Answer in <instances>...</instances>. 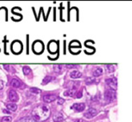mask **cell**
Here are the masks:
<instances>
[{
	"instance_id": "cell-3",
	"label": "cell",
	"mask_w": 132,
	"mask_h": 122,
	"mask_svg": "<svg viewBox=\"0 0 132 122\" xmlns=\"http://www.w3.org/2000/svg\"><path fill=\"white\" fill-rule=\"evenodd\" d=\"M8 98L11 101V103L17 102L19 100V96H18L17 93L15 90H10L8 93Z\"/></svg>"
},
{
	"instance_id": "cell-24",
	"label": "cell",
	"mask_w": 132,
	"mask_h": 122,
	"mask_svg": "<svg viewBox=\"0 0 132 122\" xmlns=\"http://www.w3.org/2000/svg\"><path fill=\"white\" fill-rule=\"evenodd\" d=\"M30 92L31 93H34V94H39L41 91L39 90V89H38L36 88H31L30 89Z\"/></svg>"
},
{
	"instance_id": "cell-12",
	"label": "cell",
	"mask_w": 132,
	"mask_h": 122,
	"mask_svg": "<svg viewBox=\"0 0 132 122\" xmlns=\"http://www.w3.org/2000/svg\"><path fill=\"white\" fill-rule=\"evenodd\" d=\"M74 94H76V89L75 88H73L69 90H67L64 93V96H74Z\"/></svg>"
},
{
	"instance_id": "cell-30",
	"label": "cell",
	"mask_w": 132,
	"mask_h": 122,
	"mask_svg": "<svg viewBox=\"0 0 132 122\" xmlns=\"http://www.w3.org/2000/svg\"><path fill=\"white\" fill-rule=\"evenodd\" d=\"M3 112H4V113H7V114L11 113V112H9V111H7V110H5V109L3 110Z\"/></svg>"
},
{
	"instance_id": "cell-18",
	"label": "cell",
	"mask_w": 132,
	"mask_h": 122,
	"mask_svg": "<svg viewBox=\"0 0 132 122\" xmlns=\"http://www.w3.org/2000/svg\"><path fill=\"white\" fill-rule=\"evenodd\" d=\"M22 72H23V73L26 76L27 75H29L30 73L31 72V68H29V67H27V66H25L22 68Z\"/></svg>"
},
{
	"instance_id": "cell-9",
	"label": "cell",
	"mask_w": 132,
	"mask_h": 122,
	"mask_svg": "<svg viewBox=\"0 0 132 122\" xmlns=\"http://www.w3.org/2000/svg\"><path fill=\"white\" fill-rule=\"evenodd\" d=\"M21 48H22V45L19 41H15V43H13L12 45V50L14 51L15 52H19L21 51Z\"/></svg>"
},
{
	"instance_id": "cell-25",
	"label": "cell",
	"mask_w": 132,
	"mask_h": 122,
	"mask_svg": "<svg viewBox=\"0 0 132 122\" xmlns=\"http://www.w3.org/2000/svg\"><path fill=\"white\" fill-rule=\"evenodd\" d=\"M65 102V100L64 99H62V98H58V105H63V103Z\"/></svg>"
},
{
	"instance_id": "cell-26",
	"label": "cell",
	"mask_w": 132,
	"mask_h": 122,
	"mask_svg": "<svg viewBox=\"0 0 132 122\" xmlns=\"http://www.w3.org/2000/svg\"><path fill=\"white\" fill-rule=\"evenodd\" d=\"M82 96H83V92H82V91H79V93H77L76 97H77V98H81Z\"/></svg>"
},
{
	"instance_id": "cell-23",
	"label": "cell",
	"mask_w": 132,
	"mask_h": 122,
	"mask_svg": "<svg viewBox=\"0 0 132 122\" xmlns=\"http://www.w3.org/2000/svg\"><path fill=\"white\" fill-rule=\"evenodd\" d=\"M106 70H107L108 72H113L115 70L114 65H111V64H109V65L106 66Z\"/></svg>"
},
{
	"instance_id": "cell-2",
	"label": "cell",
	"mask_w": 132,
	"mask_h": 122,
	"mask_svg": "<svg viewBox=\"0 0 132 122\" xmlns=\"http://www.w3.org/2000/svg\"><path fill=\"white\" fill-rule=\"evenodd\" d=\"M104 97H105V100L106 102H108V103L112 102V101L115 100V99L116 97L115 92L112 90V89H108V90H106L105 92Z\"/></svg>"
},
{
	"instance_id": "cell-8",
	"label": "cell",
	"mask_w": 132,
	"mask_h": 122,
	"mask_svg": "<svg viewBox=\"0 0 132 122\" xmlns=\"http://www.w3.org/2000/svg\"><path fill=\"white\" fill-rule=\"evenodd\" d=\"M33 47H34V50H35V52H37V53H40V52L42 51L43 46L42 44V43H40L39 41H37L36 43H35Z\"/></svg>"
},
{
	"instance_id": "cell-20",
	"label": "cell",
	"mask_w": 132,
	"mask_h": 122,
	"mask_svg": "<svg viewBox=\"0 0 132 122\" xmlns=\"http://www.w3.org/2000/svg\"><path fill=\"white\" fill-rule=\"evenodd\" d=\"M52 80V77L51 76H46L42 80V84H48V83L51 81V80Z\"/></svg>"
},
{
	"instance_id": "cell-7",
	"label": "cell",
	"mask_w": 132,
	"mask_h": 122,
	"mask_svg": "<svg viewBox=\"0 0 132 122\" xmlns=\"http://www.w3.org/2000/svg\"><path fill=\"white\" fill-rule=\"evenodd\" d=\"M85 107L86 105L84 103H75L73 105V109L77 112H83L85 109Z\"/></svg>"
},
{
	"instance_id": "cell-29",
	"label": "cell",
	"mask_w": 132,
	"mask_h": 122,
	"mask_svg": "<svg viewBox=\"0 0 132 122\" xmlns=\"http://www.w3.org/2000/svg\"><path fill=\"white\" fill-rule=\"evenodd\" d=\"M66 66L68 67V68H71L72 67H74V64H67V65H66Z\"/></svg>"
},
{
	"instance_id": "cell-17",
	"label": "cell",
	"mask_w": 132,
	"mask_h": 122,
	"mask_svg": "<svg viewBox=\"0 0 132 122\" xmlns=\"http://www.w3.org/2000/svg\"><path fill=\"white\" fill-rule=\"evenodd\" d=\"M17 122H36L32 117H25V118L20 119L19 121H18Z\"/></svg>"
},
{
	"instance_id": "cell-1",
	"label": "cell",
	"mask_w": 132,
	"mask_h": 122,
	"mask_svg": "<svg viewBox=\"0 0 132 122\" xmlns=\"http://www.w3.org/2000/svg\"><path fill=\"white\" fill-rule=\"evenodd\" d=\"M50 116V109L47 105H40L34 109L32 118L35 121H42L48 118Z\"/></svg>"
},
{
	"instance_id": "cell-27",
	"label": "cell",
	"mask_w": 132,
	"mask_h": 122,
	"mask_svg": "<svg viewBox=\"0 0 132 122\" xmlns=\"http://www.w3.org/2000/svg\"><path fill=\"white\" fill-rule=\"evenodd\" d=\"M4 87V83L3 80H0V90H2V89Z\"/></svg>"
},
{
	"instance_id": "cell-28",
	"label": "cell",
	"mask_w": 132,
	"mask_h": 122,
	"mask_svg": "<svg viewBox=\"0 0 132 122\" xmlns=\"http://www.w3.org/2000/svg\"><path fill=\"white\" fill-rule=\"evenodd\" d=\"M74 122H85V121H84L83 119H77L76 121H74Z\"/></svg>"
},
{
	"instance_id": "cell-5",
	"label": "cell",
	"mask_w": 132,
	"mask_h": 122,
	"mask_svg": "<svg viewBox=\"0 0 132 122\" xmlns=\"http://www.w3.org/2000/svg\"><path fill=\"white\" fill-rule=\"evenodd\" d=\"M57 98H58V96L56 95H54V94H47V95L43 96L42 100L46 103H51L55 100Z\"/></svg>"
},
{
	"instance_id": "cell-6",
	"label": "cell",
	"mask_w": 132,
	"mask_h": 122,
	"mask_svg": "<svg viewBox=\"0 0 132 122\" xmlns=\"http://www.w3.org/2000/svg\"><path fill=\"white\" fill-rule=\"evenodd\" d=\"M98 114V111L95 109H90L87 110V112L84 113V116L87 119H91Z\"/></svg>"
},
{
	"instance_id": "cell-22",
	"label": "cell",
	"mask_w": 132,
	"mask_h": 122,
	"mask_svg": "<svg viewBox=\"0 0 132 122\" xmlns=\"http://www.w3.org/2000/svg\"><path fill=\"white\" fill-rule=\"evenodd\" d=\"M11 121H12V118H11V116H4L2 118L1 120V122H11Z\"/></svg>"
},
{
	"instance_id": "cell-21",
	"label": "cell",
	"mask_w": 132,
	"mask_h": 122,
	"mask_svg": "<svg viewBox=\"0 0 132 122\" xmlns=\"http://www.w3.org/2000/svg\"><path fill=\"white\" fill-rule=\"evenodd\" d=\"M95 77H89L86 80V84H91L93 83H95Z\"/></svg>"
},
{
	"instance_id": "cell-4",
	"label": "cell",
	"mask_w": 132,
	"mask_h": 122,
	"mask_svg": "<svg viewBox=\"0 0 132 122\" xmlns=\"http://www.w3.org/2000/svg\"><path fill=\"white\" fill-rule=\"evenodd\" d=\"M106 83L107 84V85L109 87L111 88V89H112V90H116L117 89V80L114 79V78H112V79H107L106 80Z\"/></svg>"
},
{
	"instance_id": "cell-10",
	"label": "cell",
	"mask_w": 132,
	"mask_h": 122,
	"mask_svg": "<svg viewBox=\"0 0 132 122\" xmlns=\"http://www.w3.org/2000/svg\"><path fill=\"white\" fill-rule=\"evenodd\" d=\"M70 77L73 78V79H78V78H80L82 76V73L79 72V71L74 70L70 73Z\"/></svg>"
},
{
	"instance_id": "cell-14",
	"label": "cell",
	"mask_w": 132,
	"mask_h": 122,
	"mask_svg": "<svg viewBox=\"0 0 132 122\" xmlns=\"http://www.w3.org/2000/svg\"><path fill=\"white\" fill-rule=\"evenodd\" d=\"M63 120H64L63 119V116L60 113V112H58V113H57L56 115H54V122H62Z\"/></svg>"
},
{
	"instance_id": "cell-11",
	"label": "cell",
	"mask_w": 132,
	"mask_h": 122,
	"mask_svg": "<svg viewBox=\"0 0 132 122\" xmlns=\"http://www.w3.org/2000/svg\"><path fill=\"white\" fill-rule=\"evenodd\" d=\"M6 109L10 111H12V112H15L16 111L17 109V105L15 103H8L6 104Z\"/></svg>"
},
{
	"instance_id": "cell-16",
	"label": "cell",
	"mask_w": 132,
	"mask_h": 122,
	"mask_svg": "<svg viewBox=\"0 0 132 122\" xmlns=\"http://www.w3.org/2000/svg\"><path fill=\"white\" fill-rule=\"evenodd\" d=\"M54 71L58 74H60L63 71V65H54Z\"/></svg>"
},
{
	"instance_id": "cell-13",
	"label": "cell",
	"mask_w": 132,
	"mask_h": 122,
	"mask_svg": "<svg viewBox=\"0 0 132 122\" xmlns=\"http://www.w3.org/2000/svg\"><path fill=\"white\" fill-rule=\"evenodd\" d=\"M11 85L14 88H19L20 85H21V82L18 79H13L11 82Z\"/></svg>"
},
{
	"instance_id": "cell-19",
	"label": "cell",
	"mask_w": 132,
	"mask_h": 122,
	"mask_svg": "<svg viewBox=\"0 0 132 122\" xmlns=\"http://www.w3.org/2000/svg\"><path fill=\"white\" fill-rule=\"evenodd\" d=\"M56 50H57V45L54 43H51L49 45V51H51V52H55Z\"/></svg>"
},
{
	"instance_id": "cell-15",
	"label": "cell",
	"mask_w": 132,
	"mask_h": 122,
	"mask_svg": "<svg viewBox=\"0 0 132 122\" xmlns=\"http://www.w3.org/2000/svg\"><path fill=\"white\" fill-rule=\"evenodd\" d=\"M102 74V69L101 68H96L95 70L94 71V72H93V76H94L95 77H98V76H100Z\"/></svg>"
}]
</instances>
